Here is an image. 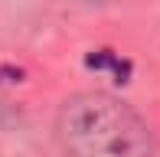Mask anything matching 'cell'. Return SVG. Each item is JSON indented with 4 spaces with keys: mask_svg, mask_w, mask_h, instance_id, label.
<instances>
[{
    "mask_svg": "<svg viewBox=\"0 0 160 157\" xmlns=\"http://www.w3.org/2000/svg\"><path fill=\"white\" fill-rule=\"evenodd\" d=\"M88 69H114V75H118V82H128V75H131V62H121V59H114L108 49H101V53H92L88 59Z\"/></svg>",
    "mask_w": 160,
    "mask_h": 157,
    "instance_id": "7a4b0ae2",
    "label": "cell"
},
{
    "mask_svg": "<svg viewBox=\"0 0 160 157\" xmlns=\"http://www.w3.org/2000/svg\"><path fill=\"white\" fill-rule=\"evenodd\" d=\"M56 138L65 157H154L147 121L105 92L65 98L56 115Z\"/></svg>",
    "mask_w": 160,
    "mask_h": 157,
    "instance_id": "6da1fadb",
    "label": "cell"
}]
</instances>
